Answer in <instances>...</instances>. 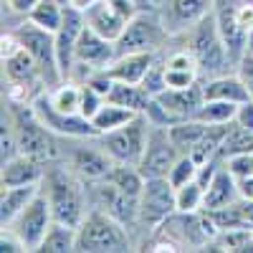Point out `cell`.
Listing matches in <instances>:
<instances>
[{"label": "cell", "instance_id": "6", "mask_svg": "<svg viewBox=\"0 0 253 253\" xmlns=\"http://www.w3.org/2000/svg\"><path fill=\"white\" fill-rule=\"evenodd\" d=\"M203 101H205V94H203V81H200L195 86H187V89H165L162 94L152 96L144 114L152 124L170 126L175 122L195 119Z\"/></svg>", "mask_w": 253, "mask_h": 253}, {"label": "cell", "instance_id": "30", "mask_svg": "<svg viewBox=\"0 0 253 253\" xmlns=\"http://www.w3.org/2000/svg\"><path fill=\"white\" fill-rule=\"evenodd\" d=\"M236 112H238V104H233V101L205 99L203 107L195 114V119H200L203 124H230V122H236Z\"/></svg>", "mask_w": 253, "mask_h": 253}, {"label": "cell", "instance_id": "17", "mask_svg": "<svg viewBox=\"0 0 253 253\" xmlns=\"http://www.w3.org/2000/svg\"><path fill=\"white\" fill-rule=\"evenodd\" d=\"M117 58V48L109 38L99 36L96 31H91L89 26L81 31L79 36V43H76V53H74V61H81V63H89L94 69H107L109 63Z\"/></svg>", "mask_w": 253, "mask_h": 253}, {"label": "cell", "instance_id": "7", "mask_svg": "<svg viewBox=\"0 0 253 253\" xmlns=\"http://www.w3.org/2000/svg\"><path fill=\"white\" fill-rule=\"evenodd\" d=\"M13 33L18 36L20 46L31 53V58L36 61V66L41 69V76H43L46 86L56 89L58 84L63 81V74H61V66H58V53H56V38H53V33L33 26L28 18Z\"/></svg>", "mask_w": 253, "mask_h": 253}, {"label": "cell", "instance_id": "5", "mask_svg": "<svg viewBox=\"0 0 253 253\" xmlns=\"http://www.w3.org/2000/svg\"><path fill=\"white\" fill-rule=\"evenodd\" d=\"M61 162L69 167V170L81 177L84 182H96L104 180L112 167L117 165L107 150L99 144V137L91 139H63V157Z\"/></svg>", "mask_w": 253, "mask_h": 253}, {"label": "cell", "instance_id": "16", "mask_svg": "<svg viewBox=\"0 0 253 253\" xmlns=\"http://www.w3.org/2000/svg\"><path fill=\"white\" fill-rule=\"evenodd\" d=\"M0 167V185H41L48 172V162L31 155H15Z\"/></svg>", "mask_w": 253, "mask_h": 253}, {"label": "cell", "instance_id": "37", "mask_svg": "<svg viewBox=\"0 0 253 253\" xmlns=\"http://www.w3.org/2000/svg\"><path fill=\"white\" fill-rule=\"evenodd\" d=\"M0 251L3 253H28L26 243L20 241V236L10 228H3L0 230Z\"/></svg>", "mask_w": 253, "mask_h": 253}, {"label": "cell", "instance_id": "11", "mask_svg": "<svg viewBox=\"0 0 253 253\" xmlns=\"http://www.w3.org/2000/svg\"><path fill=\"white\" fill-rule=\"evenodd\" d=\"M180 150L175 147L172 137H170V126L162 124H152L150 126V137H147V147L139 160V172L147 177H167L172 170V165L177 162Z\"/></svg>", "mask_w": 253, "mask_h": 253}, {"label": "cell", "instance_id": "24", "mask_svg": "<svg viewBox=\"0 0 253 253\" xmlns=\"http://www.w3.org/2000/svg\"><path fill=\"white\" fill-rule=\"evenodd\" d=\"M107 99L114 104H122V107H129L139 114H144L147 107H150V101H152V96L147 94V89L142 84H126V81H114Z\"/></svg>", "mask_w": 253, "mask_h": 253}, {"label": "cell", "instance_id": "23", "mask_svg": "<svg viewBox=\"0 0 253 253\" xmlns=\"http://www.w3.org/2000/svg\"><path fill=\"white\" fill-rule=\"evenodd\" d=\"M139 112L129 109V107H122V104H114V101H104L101 104V109L91 117V124H94V129L96 134H107V132H114L119 129V126H124L126 122H132Z\"/></svg>", "mask_w": 253, "mask_h": 253}, {"label": "cell", "instance_id": "26", "mask_svg": "<svg viewBox=\"0 0 253 253\" xmlns=\"http://www.w3.org/2000/svg\"><path fill=\"white\" fill-rule=\"evenodd\" d=\"M63 13H66V8L56 3V0H38L36 8L28 13V20L48 33H56L63 23Z\"/></svg>", "mask_w": 253, "mask_h": 253}, {"label": "cell", "instance_id": "15", "mask_svg": "<svg viewBox=\"0 0 253 253\" xmlns=\"http://www.w3.org/2000/svg\"><path fill=\"white\" fill-rule=\"evenodd\" d=\"M215 23L220 31V38L228 48V56L233 63H238L246 56V43H248V31L238 23L236 18V0H215Z\"/></svg>", "mask_w": 253, "mask_h": 253}, {"label": "cell", "instance_id": "41", "mask_svg": "<svg viewBox=\"0 0 253 253\" xmlns=\"http://www.w3.org/2000/svg\"><path fill=\"white\" fill-rule=\"evenodd\" d=\"M241 218H243V228L253 230V200L241 198Z\"/></svg>", "mask_w": 253, "mask_h": 253}, {"label": "cell", "instance_id": "10", "mask_svg": "<svg viewBox=\"0 0 253 253\" xmlns=\"http://www.w3.org/2000/svg\"><path fill=\"white\" fill-rule=\"evenodd\" d=\"M51 225H53V210H51L46 190L41 187V193L13 218V223H8L3 228L15 230V233L20 236V241L26 243L28 253H33V251H41V243H43Z\"/></svg>", "mask_w": 253, "mask_h": 253}, {"label": "cell", "instance_id": "45", "mask_svg": "<svg viewBox=\"0 0 253 253\" xmlns=\"http://www.w3.org/2000/svg\"><path fill=\"white\" fill-rule=\"evenodd\" d=\"M56 3H61L63 8H66V5H71V0H56Z\"/></svg>", "mask_w": 253, "mask_h": 253}, {"label": "cell", "instance_id": "19", "mask_svg": "<svg viewBox=\"0 0 253 253\" xmlns=\"http://www.w3.org/2000/svg\"><path fill=\"white\" fill-rule=\"evenodd\" d=\"M241 200V187L236 175L225 167V162L220 165V170L215 172V177L210 180V185L205 187V198H203V210H218L225 208L230 203Z\"/></svg>", "mask_w": 253, "mask_h": 253}, {"label": "cell", "instance_id": "46", "mask_svg": "<svg viewBox=\"0 0 253 253\" xmlns=\"http://www.w3.org/2000/svg\"><path fill=\"white\" fill-rule=\"evenodd\" d=\"M150 3H152L155 8H160V3H162V0H150Z\"/></svg>", "mask_w": 253, "mask_h": 253}, {"label": "cell", "instance_id": "31", "mask_svg": "<svg viewBox=\"0 0 253 253\" xmlns=\"http://www.w3.org/2000/svg\"><path fill=\"white\" fill-rule=\"evenodd\" d=\"M213 248L228 251V253H253V230L251 228L220 230V236L213 243Z\"/></svg>", "mask_w": 253, "mask_h": 253}, {"label": "cell", "instance_id": "3", "mask_svg": "<svg viewBox=\"0 0 253 253\" xmlns=\"http://www.w3.org/2000/svg\"><path fill=\"white\" fill-rule=\"evenodd\" d=\"M180 38L185 41V46L193 51L203 79L236 71V63L228 56V48H225L223 38H220V31H218V23H215L213 13H210L208 18H203L193 31H187Z\"/></svg>", "mask_w": 253, "mask_h": 253}, {"label": "cell", "instance_id": "18", "mask_svg": "<svg viewBox=\"0 0 253 253\" xmlns=\"http://www.w3.org/2000/svg\"><path fill=\"white\" fill-rule=\"evenodd\" d=\"M84 18H86V26L91 31H96L104 38H109L112 43L122 36V31L126 26V18L117 8H112L107 0H96V3H91L86 10H84Z\"/></svg>", "mask_w": 253, "mask_h": 253}, {"label": "cell", "instance_id": "1", "mask_svg": "<svg viewBox=\"0 0 253 253\" xmlns=\"http://www.w3.org/2000/svg\"><path fill=\"white\" fill-rule=\"evenodd\" d=\"M43 190L48 195L56 223H66V225L79 228V223L86 218V213L91 210L86 182H84L81 177H76L63 162L48 165Z\"/></svg>", "mask_w": 253, "mask_h": 253}, {"label": "cell", "instance_id": "34", "mask_svg": "<svg viewBox=\"0 0 253 253\" xmlns=\"http://www.w3.org/2000/svg\"><path fill=\"white\" fill-rule=\"evenodd\" d=\"M198 162L190 157V155H180L177 157V162L172 165V170H170V175H167V180L172 182V187L177 190V187H182V185H187L190 180H195V175H198Z\"/></svg>", "mask_w": 253, "mask_h": 253}, {"label": "cell", "instance_id": "35", "mask_svg": "<svg viewBox=\"0 0 253 253\" xmlns=\"http://www.w3.org/2000/svg\"><path fill=\"white\" fill-rule=\"evenodd\" d=\"M107 101V96L104 94H99L94 86H81V117H86V119H91L99 109H101V104Z\"/></svg>", "mask_w": 253, "mask_h": 253}, {"label": "cell", "instance_id": "12", "mask_svg": "<svg viewBox=\"0 0 253 253\" xmlns=\"http://www.w3.org/2000/svg\"><path fill=\"white\" fill-rule=\"evenodd\" d=\"M31 104H33L38 119L43 122L53 134H58L61 139H91V137H99L91 119L81 117V114H63V112H58L51 104V99H48V89L41 91Z\"/></svg>", "mask_w": 253, "mask_h": 253}, {"label": "cell", "instance_id": "9", "mask_svg": "<svg viewBox=\"0 0 253 253\" xmlns=\"http://www.w3.org/2000/svg\"><path fill=\"white\" fill-rule=\"evenodd\" d=\"M172 213H177L172 182L167 177H147L139 195V233L152 236Z\"/></svg>", "mask_w": 253, "mask_h": 253}, {"label": "cell", "instance_id": "44", "mask_svg": "<svg viewBox=\"0 0 253 253\" xmlns=\"http://www.w3.org/2000/svg\"><path fill=\"white\" fill-rule=\"evenodd\" d=\"M246 53H251V56H253V31L248 33V43H246Z\"/></svg>", "mask_w": 253, "mask_h": 253}, {"label": "cell", "instance_id": "14", "mask_svg": "<svg viewBox=\"0 0 253 253\" xmlns=\"http://www.w3.org/2000/svg\"><path fill=\"white\" fill-rule=\"evenodd\" d=\"M84 28H86L84 10H81V8H74V5H66L63 23H61V28L53 33V38H56V53H58V66H61L63 81L69 79V71H71V66H74L76 43H79V36H81Z\"/></svg>", "mask_w": 253, "mask_h": 253}, {"label": "cell", "instance_id": "33", "mask_svg": "<svg viewBox=\"0 0 253 253\" xmlns=\"http://www.w3.org/2000/svg\"><path fill=\"white\" fill-rule=\"evenodd\" d=\"M142 86L147 89V94H150V96H157V94H162V91L167 89V66H165V56H162V53L155 58V63L150 66V71L144 74Z\"/></svg>", "mask_w": 253, "mask_h": 253}, {"label": "cell", "instance_id": "28", "mask_svg": "<svg viewBox=\"0 0 253 253\" xmlns=\"http://www.w3.org/2000/svg\"><path fill=\"white\" fill-rule=\"evenodd\" d=\"M48 99L63 114H81V86L74 81H61L56 89H48Z\"/></svg>", "mask_w": 253, "mask_h": 253}, {"label": "cell", "instance_id": "29", "mask_svg": "<svg viewBox=\"0 0 253 253\" xmlns=\"http://www.w3.org/2000/svg\"><path fill=\"white\" fill-rule=\"evenodd\" d=\"M243 152H253V132L233 122L225 132V139H223V147H220V160L236 157V155H243Z\"/></svg>", "mask_w": 253, "mask_h": 253}, {"label": "cell", "instance_id": "42", "mask_svg": "<svg viewBox=\"0 0 253 253\" xmlns=\"http://www.w3.org/2000/svg\"><path fill=\"white\" fill-rule=\"evenodd\" d=\"M238 187H241V198H246V200H253V175H251V177H243V180H238Z\"/></svg>", "mask_w": 253, "mask_h": 253}, {"label": "cell", "instance_id": "43", "mask_svg": "<svg viewBox=\"0 0 253 253\" xmlns=\"http://www.w3.org/2000/svg\"><path fill=\"white\" fill-rule=\"evenodd\" d=\"M91 3H96V0H71V5L74 8H81V10H86Z\"/></svg>", "mask_w": 253, "mask_h": 253}, {"label": "cell", "instance_id": "25", "mask_svg": "<svg viewBox=\"0 0 253 253\" xmlns=\"http://www.w3.org/2000/svg\"><path fill=\"white\" fill-rule=\"evenodd\" d=\"M205 126L200 119H185V122H175L170 124V137L175 142V147L180 150V155H190L193 152V147L200 142Z\"/></svg>", "mask_w": 253, "mask_h": 253}, {"label": "cell", "instance_id": "22", "mask_svg": "<svg viewBox=\"0 0 253 253\" xmlns=\"http://www.w3.org/2000/svg\"><path fill=\"white\" fill-rule=\"evenodd\" d=\"M41 187H43V182L41 185H3V190H0V228L13 223V218L41 193Z\"/></svg>", "mask_w": 253, "mask_h": 253}, {"label": "cell", "instance_id": "38", "mask_svg": "<svg viewBox=\"0 0 253 253\" xmlns=\"http://www.w3.org/2000/svg\"><path fill=\"white\" fill-rule=\"evenodd\" d=\"M236 74L241 76V81L246 84V89H248V94H251V99H253V56H251V53H246V56L236 63Z\"/></svg>", "mask_w": 253, "mask_h": 253}, {"label": "cell", "instance_id": "21", "mask_svg": "<svg viewBox=\"0 0 253 253\" xmlns=\"http://www.w3.org/2000/svg\"><path fill=\"white\" fill-rule=\"evenodd\" d=\"M160 53H124V56H117L109 66H107V74L114 79V81H126V84H142L144 74L150 71V66L155 63Z\"/></svg>", "mask_w": 253, "mask_h": 253}, {"label": "cell", "instance_id": "13", "mask_svg": "<svg viewBox=\"0 0 253 253\" xmlns=\"http://www.w3.org/2000/svg\"><path fill=\"white\" fill-rule=\"evenodd\" d=\"M215 10V0H162L157 15L172 38L193 31L203 18Z\"/></svg>", "mask_w": 253, "mask_h": 253}, {"label": "cell", "instance_id": "39", "mask_svg": "<svg viewBox=\"0 0 253 253\" xmlns=\"http://www.w3.org/2000/svg\"><path fill=\"white\" fill-rule=\"evenodd\" d=\"M236 124L246 126V129L253 132V99L238 104V112H236Z\"/></svg>", "mask_w": 253, "mask_h": 253}, {"label": "cell", "instance_id": "2", "mask_svg": "<svg viewBox=\"0 0 253 253\" xmlns=\"http://www.w3.org/2000/svg\"><path fill=\"white\" fill-rule=\"evenodd\" d=\"M134 246L129 230L99 208H91L76 228V253H124Z\"/></svg>", "mask_w": 253, "mask_h": 253}, {"label": "cell", "instance_id": "40", "mask_svg": "<svg viewBox=\"0 0 253 253\" xmlns=\"http://www.w3.org/2000/svg\"><path fill=\"white\" fill-rule=\"evenodd\" d=\"M36 3H38V0H3V8H10L13 13L28 18V13L36 8Z\"/></svg>", "mask_w": 253, "mask_h": 253}, {"label": "cell", "instance_id": "4", "mask_svg": "<svg viewBox=\"0 0 253 253\" xmlns=\"http://www.w3.org/2000/svg\"><path fill=\"white\" fill-rule=\"evenodd\" d=\"M172 43V36L167 33L157 10H144L126 20L122 36L114 41L117 56L124 53H162Z\"/></svg>", "mask_w": 253, "mask_h": 253}, {"label": "cell", "instance_id": "27", "mask_svg": "<svg viewBox=\"0 0 253 253\" xmlns=\"http://www.w3.org/2000/svg\"><path fill=\"white\" fill-rule=\"evenodd\" d=\"M41 251H46V253H76V228L53 220L51 230L46 233L43 243H41Z\"/></svg>", "mask_w": 253, "mask_h": 253}, {"label": "cell", "instance_id": "8", "mask_svg": "<svg viewBox=\"0 0 253 253\" xmlns=\"http://www.w3.org/2000/svg\"><path fill=\"white\" fill-rule=\"evenodd\" d=\"M150 126L152 122L147 119V114H137L119 129L99 134V144L117 165H139L142 152L147 147V137H150Z\"/></svg>", "mask_w": 253, "mask_h": 253}, {"label": "cell", "instance_id": "20", "mask_svg": "<svg viewBox=\"0 0 253 253\" xmlns=\"http://www.w3.org/2000/svg\"><path fill=\"white\" fill-rule=\"evenodd\" d=\"M203 94L205 99H218V101H233V104H243L251 99L246 84L241 81V76L236 71H228L220 76H210L203 79Z\"/></svg>", "mask_w": 253, "mask_h": 253}, {"label": "cell", "instance_id": "36", "mask_svg": "<svg viewBox=\"0 0 253 253\" xmlns=\"http://www.w3.org/2000/svg\"><path fill=\"white\" fill-rule=\"evenodd\" d=\"M223 162H225L228 170L236 175V180H243V177L253 175V152H243V155H236V157H228Z\"/></svg>", "mask_w": 253, "mask_h": 253}, {"label": "cell", "instance_id": "32", "mask_svg": "<svg viewBox=\"0 0 253 253\" xmlns=\"http://www.w3.org/2000/svg\"><path fill=\"white\" fill-rule=\"evenodd\" d=\"M203 198H205V187L198 180H190L187 185L175 190V200H177V213H198L203 210Z\"/></svg>", "mask_w": 253, "mask_h": 253}]
</instances>
